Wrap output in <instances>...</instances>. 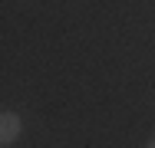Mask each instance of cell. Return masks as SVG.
Instances as JSON below:
<instances>
[{"mask_svg":"<svg viewBox=\"0 0 155 148\" xmlns=\"http://www.w3.org/2000/svg\"><path fill=\"white\" fill-rule=\"evenodd\" d=\"M20 132H23L20 115H13V112H3V115H0V145L17 142V138H20Z\"/></svg>","mask_w":155,"mask_h":148,"instance_id":"obj_1","label":"cell"},{"mask_svg":"<svg viewBox=\"0 0 155 148\" xmlns=\"http://www.w3.org/2000/svg\"><path fill=\"white\" fill-rule=\"evenodd\" d=\"M145 148H155V138H152V142H149V145H145Z\"/></svg>","mask_w":155,"mask_h":148,"instance_id":"obj_2","label":"cell"}]
</instances>
